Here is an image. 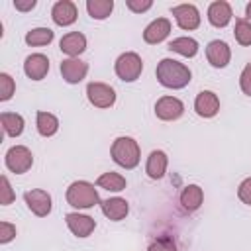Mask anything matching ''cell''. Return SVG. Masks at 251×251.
I'll return each instance as SVG.
<instances>
[{
  "label": "cell",
  "mask_w": 251,
  "mask_h": 251,
  "mask_svg": "<svg viewBox=\"0 0 251 251\" xmlns=\"http://www.w3.org/2000/svg\"><path fill=\"white\" fill-rule=\"evenodd\" d=\"M155 75H157V80L165 88H173V90L184 88L192 78L190 69L184 63L175 61V59H161L159 65H157Z\"/></svg>",
  "instance_id": "obj_1"
},
{
  "label": "cell",
  "mask_w": 251,
  "mask_h": 251,
  "mask_svg": "<svg viewBox=\"0 0 251 251\" xmlns=\"http://www.w3.org/2000/svg\"><path fill=\"white\" fill-rule=\"evenodd\" d=\"M110 153H112L114 163L124 167V169H135L139 165V159H141V151H139L137 141L133 137H127V135L116 137Z\"/></svg>",
  "instance_id": "obj_2"
},
{
  "label": "cell",
  "mask_w": 251,
  "mask_h": 251,
  "mask_svg": "<svg viewBox=\"0 0 251 251\" xmlns=\"http://www.w3.org/2000/svg\"><path fill=\"white\" fill-rule=\"evenodd\" d=\"M65 196H67V202L73 208H78V210H88V208H92V206L102 202L100 196H98V190L88 180H75L67 188Z\"/></svg>",
  "instance_id": "obj_3"
},
{
  "label": "cell",
  "mask_w": 251,
  "mask_h": 251,
  "mask_svg": "<svg viewBox=\"0 0 251 251\" xmlns=\"http://www.w3.org/2000/svg\"><path fill=\"white\" fill-rule=\"evenodd\" d=\"M114 71L118 75L120 80L124 82H133L139 78L141 71H143V61L137 53L133 51H126L122 53L118 59H116V65H114Z\"/></svg>",
  "instance_id": "obj_4"
},
{
  "label": "cell",
  "mask_w": 251,
  "mask_h": 251,
  "mask_svg": "<svg viewBox=\"0 0 251 251\" xmlns=\"http://www.w3.org/2000/svg\"><path fill=\"white\" fill-rule=\"evenodd\" d=\"M4 163L6 167L16 173V175H24L31 169L33 165V155L31 151L25 147V145H14L6 151V157H4Z\"/></svg>",
  "instance_id": "obj_5"
},
{
  "label": "cell",
  "mask_w": 251,
  "mask_h": 251,
  "mask_svg": "<svg viewBox=\"0 0 251 251\" xmlns=\"http://www.w3.org/2000/svg\"><path fill=\"white\" fill-rule=\"evenodd\" d=\"M86 98L94 108H110L116 102V92L106 82H88Z\"/></svg>",
  "instance_id": "obj_6"
},
{
  "label": "cell",
  "mask_w": 251,
  "mask_h": 251,
  "mask_svg": "<svg viewBox=\"0 0 251 251\" xmlns=\"http://www.w3.org/2000/svg\"><path fill=\"white\" fill-rule=\"evenodd\" d=\"M184 112V104L175 96H161L155 104V116L163 122L178 120Z\"/></svg>",
  "instance_id": "obj_7"
},
{
  "label": "cell",
  "mask_w": 251,
  "mask_h": 251,
  "mask_svg": "<svg viewBox=\"0 0 251 251\" xmlns=\"http://www.w3.org/2000/svg\"><path fill=\"white\" fill-rule=\"evenodd\" d=\"M173 16L178 24L180 29H196L200 25V12L194 4H178V6H173Z\"/></svg>",
  "instance_id": "obj_8"
},
{
  "label": "cell",
  "mask_w": 251,
  "mask_h": 251,
  "mask_svg": "<svg viewBox=\"0 0 251 251\" xmlns=\"http://www.w3.org/2000/svg\"><path fill=\"white\" fill-rule=\"evenodd\" d=\"M24 200L27 204V208L39 216V218H45L49 212H51V196L49 192L41 190V188H33V190H27L24 194Z\"/></svg>",
  "instance_id": "obj_9"
},
{
  "label": "cell",
  "mask_w": 251,
  "mask_h": 251,
  "mask_svg": "<svg viewBox=\"0 0 251 251\" xmlns=\"http://www.w3.org/2000/svg\"><path fill=\"white\" fill-rule=\"evenodd\" d=\"M206 59L214 69H224L231 59V49H229V45L226 41L214 39L206 47Z\"/></svg>",
  "instance_id": "obj_10"
},
{
  "label": "cell",
  "mask_w": 251,
  "mask_h": 251,
  "mask_svg": "<svg viewBox=\"0 0 251 251\" xmlns=\"http://www.w3.org/2000/svg\"><path fill=\"white\" fill-rule=\"evenodd\" d=\"M65 222H67V227L73 231V235L76 237H88L94 227H96V222L94 218L86 216V214H78V212H71L65 216Z\"/></svg>",
  "instance_id": "obj_11"
},
{
  "label": "cell",
  "mask_w": 251,
  "mask_h": 251,
  "mask_svg": "<svg viewBox=\"0 0 251 251\" xmlns=\"http://www.w3.org/2000/svg\"><path fill=\"white\" fill-rule=\"evenodd\" d=\"M86 73H88V65L78 57H69L63 59L61 63V75L69 84H78L86 76Z\"/></svg>",
  "instance_id": "obj_12"
},
{
  "label": "cell",
  "mask_w": 251,
  "mask_h": 251,
  "mask_svg": "<svg viewBox=\"0 0 251 251\" xmlns=\"http://www.w3.org/2000/svg\"><path fill=\"white\" fill-rule=\"evenodd\" d=\"M76 16H78L76 6H75L71 0H59V2H55L53 8H51V18H53V22H55L57 25H61V27H67V25L75 24V22H76Z\"/></svg>",
  "instance_id": "obj_13"
},
{
  "label": "cell",
  "mask_w": 251,
  "mask_h": 251,
  "mask_svg": "<svg viewBox=\"0 0 251 251\" xmlns=\"http://www.w3.org/2000/svg\"><path fill=\"white\" fill-rule=\"evenodd\" d=\"M194 110L200 118H214L220 110V98L212 90H202L194 100Z\"/></svg>",
  "instance_id": "obj_14"
},
{
  "label": "cell",
  "mask_w": 251,
  "mask_h": 251,
  "mask_svg": "<svg viewBox=\"0 0 251 251\" xmlns=\"http://www.w3.org/2000/svg\"><path fill=\"white\" fill-rule=\"evenodd\" d=\"M47 71H49V59L43 53H31L29 57H25L24 73L27 75V78L41 80V78H45Z\"/></svg>",
  "instance_id": "obj_15"
},
{
  "label": "cell",
  "mask_w": 251,
  "mask_h": 251,
  "mask_svg": "<svg viewBox=\"0 0 251 251\" xmlns=\"http://www.w3.org/2000/svg\"><path fill=\"white\" fill-rule=\"evenodd\" d=\"M169 33H171V22L167 18H157L143 29V39H145V43L157 45V43L165 41L169 37Z\"/></svg>",
  "instance_id": "obj_16"
},
{
  "label": "cell",
  "mask_w": 251,
  "mask_h": 251,
  "mask_svg": "<svg viewBox=\"0 0 251 251\" xmlns=\"http://www.w3.org/2000/svg\"><path fill=\"white\" fill-rule=\"evenodd\" d=\"M231 6L224 0H216L208 6V22L214 25V27H226L229 22H231Z\"/></svg>",
  "instance_id": "obj_17"
},
{
  "label": "cell",
  "mask_w": 251,
  "mask_h": 251,
  "mask_svg": "<svg viewBox=\"0 0 251 251\" xmlns=\"http://www.w3.org/2000/svg\"><path fill=\"white\" fill-rule=\"evenodd\" d=\"M167 165H169V157H167V153L161 151V149H155V151H151L149 157H147L145 173H147L149 178L159 180V178L165 176V173H167Z\"/></svg>",
  "instance_id": "obj_18"
},
{
  "label": "cell",
  "mask_w": 251,
  "mask_h": 251,
  "mask_svg": "<svg viewBox=\"0 0 251 251\" xmlns=\"http://www.w3.org/2000/svg\"><path fill=\"white\" fill-rule=\"evenodd\" d=\"M100 208H102V214L112 220V222H120L127 216L129 212V204L126 198H120V196H114V198H108V200H102L100 202Z\"/></svg>",
  "instance_id": "obj_19"
},
{
  "label": "cell",
  "mask_w": 251,
  "mask_h": 251,
  "mask_svg": "<svg viewBox=\"0 0 251 251\" xmlns=\"http://www.w3.org/2000/svg\"><path fill=\"white\" fill-rule=\"evenodd\" d=\"M59 49L69 55V57H78L84 49H86V37L80 33V31H71V33H65L59 41Z\"/></svg>",
  "instance_id": "obj_20"
},
{
  "label": "cell",
  "mask_w": 251,
  "mask_h": 251,
  "mask_svg": "<svg viewBox=\"0 0 251 251\" xmlns=\"http://www.w3.org/2000/svg\"><path fill=\"white\" fill-rule=\"evenodd\" d=\"M202 200H204V192H202V188L198 184H188L180 192V204L188 212L198 210L202 206Z\"/></svg>",
  "instance_id": "obj_21"
},
{
  "label": "cell",
  "mask_w": 251,
  "mask_h": 251,
  "mask_svg": "<svg viewBox=\"0 0 251 251\" xmlns=\"http://www.w3.org/2000/svg\"><path fill=\"white\" fill-rule=\"evenodd\" d=\"M0 122L4 127V133L10 137H18L24 131V118L16 112H2L0 114Z\"/></svg>",
  "instance_id": "obj_22"
},
{
  "label": "cell",
  "mask_w": 251,
  "mask_h": 251,
  "mask_svg": "<svg viewBox=\"0 0 251 251\" xmlns=\"http://www.w3.org/2000/svg\"><path fill=\"white\" fill-rule=\"evenodd\" d=\"M35 126H37L39 135L51 137V135H55L57 129H59V120H57V116H53L51 112H37Z\"/></svg>",
  "instance_id": "obj_23"
},
{
  "label": "cell",
  "mask_w": 251,
  "mask_h": 251,
  "mask_svg": "<svg viewBox=\"0 0 251 251\" xmlns=\"http://www.w3.org/2000/svg\"><path fill=\"white\" fill-rule=\"evenodd\" d=\"M169 49L182 57H194L198 53V41L192 37H176L169 43Z\"/></svg>",
  "instance_id": "obj_24"
},
{
  "label": "cell",
  "mask_w": 251,
  "mask_h": 251,
  "mask_svg": "<svg viewBox=\"0 0 251 251\" xmlns=\"http://www.w3.org/2000/svg\"><path fill=\"white\" fill-rule=\"evenodd\" d=\"M96 184H98L100 188H104V190L120 192V190H124V188H126V178H124L120 173L110 171V173L100 175V176H98V180H96Z\"/></svg>",
  "instance_id": "obj_25"
},
{
  "label": "cell",
  "mask_w": 251,
  "mask_h": 251,
  "mask_svg": "<svg viewBox=\"0 0 251 251\" xmlns=\"http://www.w3.org/2000/svg\"><path fill=\"white\" fill-rule=\"evenodd\" d=\"M86 10L92 20H106L114 10V2L112 0H86Z\"/></svg>",
  "instance_id": "obj_26"
},
{
  "label": "cell",
  "mask_w": 251,
  "mask_h": 251,
  "mask_svg": "<svg viewBox=\"0 0 251 251\" xmlns=\"http://www.w3.org/2000/svg\"><path fill=\"white\" fill-rule=\"evenodd\" d=\"M55 33L53 29L49 27H35V29H29L25 33V43L31 45V47H41V45H49L53 41Z\"/></svg>",
  "instance_id": "obj_27"
},
{
  "label": "cell",
  "mask_w": 251,
  "mask_h": 251,
  "mask_svg": "<svg viewBox=\"0 0 251 251\" xmlns=\"http://www.w3.org/2000/svg\"><path fill=\"white\" fill-rule=\"evenodd\" d=\"M233 35H235V41L239 45H251V22L243 20V18H237L235 20V29H233Z\"/></svg>",
  "instance_id": "obj_28"
},
{
  "label": "cell",
  "mask_w": 251,
  "mask_h": 251,
  "mask_svg": "<svg viewBox=\"0 0 251 251\" xmlns=\"http://www.w3.org/2000/svg\"><path fill=\"white\" fill-rule=\"evenodd\" d=\"M14 90H16L14 78H12L8 73H0V100H2V102L10 100L12 94H14Z\"/></svg>",
  "instance_id": "obj_29"
},
{
  "label": "cell",
  "mask_w": 251,
  "mask_h": 251,
  "mask_svg": "<svg viewBox=\"0 0 251 251\" xmlns=\"http://www.w3.org/2000/svg\"><path fill=\"white\" fill-rule=\"evenodd\" d=\"M147 251H176V243L173 241V237L169 235H163V237H157L149 243Z\"/></svg>",
  "instance_id": "obj_30"
},
{
  "label": "cell",
  "mask_w": 251,
  "mask_h": 251,
  "mask_svg": "<svg viewBox=\"0 0 251 251\" xmlns=\"http://www.w3.org/2000/svg\"><path fill=\"white\" fill-rule=\"evenodd\" d=\"M0 204L2 206H8V204H12L14 202V198H16V194H14V190H12V186H10V180H8V176H2L0 178Z\"/></svg>",
  "instance_id": "obj_31"
},
{
  "label": "cell",
  "mask_w": 251,
  "mask_h": 251,
  "mask_svg": "<svg viewBox=\"0 0 251 251\" xmlns=\"http://www.w3.org/2000/svg\"><path fill=\"white\" fill-rule=\"evenodd\" d=\"M239 86H241L243 94L251 96V63L243 67V71L239 75Z\"/></svg>",
  "instance_id": "obj_32"
},
{
  "label": "cell",
  "mask_w": 251,
  "mask_h": 251,
  "mask_svg": "<svg viewBox=\"0 0 251 251\" xmlns=\"http://www.w3.org/2000/svg\"><path fill=\"white\" fill-rule=\"evenodd\" d=\"M16 237V226L10 222H0V243H10Z\"/></svg>",
  "instance_id": "obj_33"
},
{
  "label": "cell",
  "mask_w": 251,
  "mask_h": 251,
  "mask_svg": "<svg viewBox=\"0 0 251 251\" xmlns=\"http://www.w3.org/2000/svg\"><path fill=\"white\" fill-rule=\"evenodd\" d=\"M237 196H239V200H241L243 204L251 206V176L245 178V180L239 184V188H237Z\"/></svg>",
  "instance_id": "obj_34"
},
{
  "label": "cell",
  "mask_w": 251,
  "mask_h": 251,
  "mask_svg": "<svg viewBox=\"0 0 251 251\" xmlns=\"http://www.w3.org/2000/svg\"><path fill=\"white\" fill-rule=\"evenodd\" d=\"M126 6H127L131 12L141 14V12H147V10L153 6V2H151V0H126Z\"/></svg>",
  "instance_id": "obj_35"
},
{
  "label": "cell",
  "mask_w": 251,
  "mask_h": 251,
  "mask_svg": "<svg viewBox=\"0 0 251 251\" xmlns=\"http://www.w3.org/2000/svg\"><path fill=\"white\" fill-rule=\"evenodd\" d=\"M35 0H14V8L20 10V12H29L35 8Z\"/></svg>",
  "instance_id": "obj_36"
},
{
  "label": "cell",
  "mask_w": 251,
  "mask_h": 251,
  "mask_svg": "<svg viewBox=\"0 0 251 251\" xmlns=\"http://www.w3.org/2000/svg\"><path fill=\"white\" fill-rule=\"evenodd\" d=\"M245 14H247V18H249V20H251V2H249V4H247V8H245Z\"/></svg>",
  "instance_id": "obj_37"
}]
</instances>
